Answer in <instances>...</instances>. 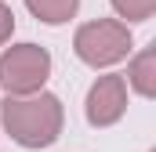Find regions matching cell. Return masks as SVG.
Segmentation results:
<instances>
[{
	"label": "cell",
	"instance_id": "277c9868",
	"mask_svg": "<svg viewBox=\"0 0 156 152\" xmlns=\"http://www.w3.org/2000/svg\"><path fill=\"white\" fill-rule=\"evenodd\" d=\"M83 112L91 127H113L123 119L127 112V80L120 73H105L98 76L87 91V102H83Z\"/></svg>",
	"mask_w": 156,
	"mask_h": 152
},
{
	"label": "cell",
	"instance_id": "5b68a950",
	"mask_svg": "<svg viewBox=\"0 0 156 152\" xmlns=\"http://www.w3.org/2000/svg\"><path fill=\"white\" fill-rule=\"evenodd\" d=\"M123 80L134 87V94H142V98H156V47L138 51V54L131 58V69H127Z\"/></svg>",
	"mask_w": 156,
	"mask_h": 152
},
{
	"label": "cell",
	"instance_id": "3957f363",
	"mask_svg": "<svg viewBox=\"0 0 156 152\" xmlns=\"http://www.w3.org/2000/svg\"><path fill=\"white\" fill-rule=\"evenodd\" d=\"M47 76H51V54L40 43H15L0 54V83L7 94L44 91Z\"/></svg>",
	"mask_w": 156,
	"mask_h": 152
},
{
	"label": "cell",
	"instance_id": "7a4b0ae2",
	"mask_svg": "<svg viewBox=\"0 0 156 152\" xmlns=\"http://www.w3.org/2000/svg\"><path fill=\"white\" fill-rule=\"evenodd\" d=\"M131 47H134L131 29H127V22H120V18L83 22L76 29V36H73L76 58L83 65H91V69H109V65L123 62V58L131 54Z\"/></svg>",
	"mask_w": 156,
	"mask_h": 152
},
{
	"label": "cell",
	"instance_id": "8992f818",
	"mask_svg": "<svg viewBox=\"0 0 156 152\" xmlns=\"http://www.w3.org/2000/svg\"><path fill=\"white\" fill-rule=\"evenodd\" d=\"M26 7H29V15L40 18V22L62 26V22H69V18L76 15L80 0H26Z\"/></svg>",
	"mask_w": 156,
	"mask_h": 152
},
{
	"label": "cell",
	"instance_id": "6da1fadb",
	"mask_svg": "<svg viewBox=\"0 0 156 152\" xmlns=\"http://www.w3.org/2000/svg\"><path fill=\"white\" fill-rule=\"evenodd\" d=\"M0 119H4V130L22 149H47L62 134L66 109H62V98L51 91L7 94V102L0 105Z\"/></svg>",
	"mask_w": 156,
	"mask_h": 152
},
{
	"label": "cell",
	"instance_id": "52a82bcc",
	"mask_svg": "<svg viewBox=\"0 0 156 152\" xmlns=\"http://www.w3.org/2000/svg\"><path fill=\"white\" fill-rule=\"evenodd\" d=\"M113 11L127 22H149L156 11V0H113Z\"/></svg>",
	"mask_w": 156,
	"mask_h": 152
},
{
	"label": "cell",
	"instance_id": "ba28073f",
	"mask_svg": "<svg viewBox=\"0 0 156 152\" xmlns=\"http://www.w3.org/2000/svg\"><path fill=\"white\" fill-rule=\"evenodd\" d=\"M11 33H15V15H11V7L0 0V47L11 40Z\"/></svg>",
	"mask_w": 156,
	"mask_h": 152
}]
</instances>
